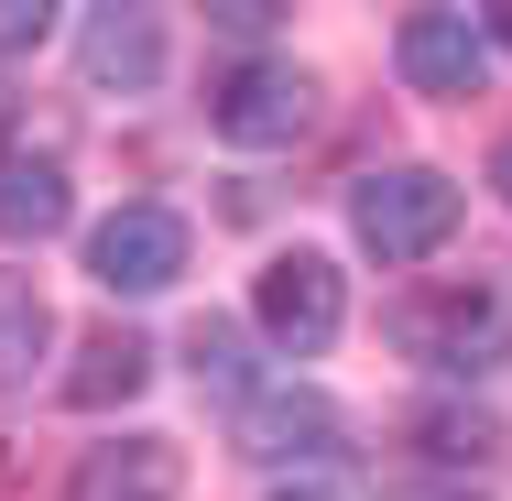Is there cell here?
Segmentation results:
<instances>
[{
    "label": "cell",
    "mask_w": 512,
    "mask_h": 501,
    "mask_svg": "<svg viewBox=\"0 0 512 501\" xmlns=\"http://www.w3.org/2000/svg\"><path fill=\"white\" fill-rule=\"evenodd\" d=\"M0 142H11V88H0Z\"/></svg>",
    "instance_id": "ffe728a7"
},
{
    "label": "cell",
    "mask_w": 512,
    "mask_h": 501,
    "mask_svg": "<svg viewBox=\"0 0 512 501\" xmlns=\"http://www.w3.org/2000/svg\"><path fill=\"white\" fill-rule=\"evenodd\" d=\"M88 273H99V295H164L186 273V218L153 207V197L109 207L99 229H88Z\"/></svg>",
    "instance_id": "5b68a950"
},
{
    "label": "cell",
    "mask_w": 512,
    "mask_h": 501,
    "mask_svg": "<svg viewBox=\"0 0 512 501\" xmlns=\"http://www.w3.org/2000/svg\"><path fill=\"white\" fill-rule=\"evenodd\" d=\"M338 403L327 393H251L240 403V458L251 469H295V480H316L327 458H338Z\"/></svg>",
    "instance_id": "52a82bcc"
},
{
    "label": "cell",
    "mask_w": 512,
    "mask_h": 501,
    "mask_svg": "<svg viewBox=\"0 0 512 501\" xmlns=\"http://www.w3.org/2000/svg\"><path fill=\"white\" fill-rule=\"evenodd\" d=\"M66 218H77V197L55 164H0V240H55Z\"/></svg>",
    "instance_id": "7c38bea8"
},
{
    "label": "cell",
    "mask_w": 512,
    "mask_h": 501,
    "mask_svg": "<svg viewBox=\"0 0 512 501\" xmlns=\"http://www.w3.org/2000/svg\"><path fill=\"white\" fill-rule=\"evenodd\" d=\"M77 77L109 88V99H142V88L164 77V22H153V11H120V0L88 11V22H77Z\"/></svg>",
    "instance_id": "ba28073f"
},
{
    "label": "cell",
    "mask_w": 512,
    "mask_h": 501,
    "mask_svg": "<svg viewBox=\"0 0 512 501\" xmlns=\"http://www.w3.org/2000/svg\"><path fill=\"white\" fill-rule=\"evenodd\" d=\"M251 327H262L284 360H316V349L349 327V284H338V262H327V251H284V262H262V284H251Z\"/></svg>",
    "instance_id": "277c9868"
},
{
    "label": "cell",
    "mask_w": 512,
    "mask_h": 501,
    "mask_svg": "<svg viewBox=\"0 0 512 501\" xmlns=\"http://www.w3.org/2000/svg\"><path fill=\"white\" fill-rule=\"evenodd\" d=\"M55 33V0H0V55H33Z\"/></svg>",
    "instance_id": "9a60e30c"
},
{
    "label": "cell",
    "mask_w": 512,
    "mask_h": 501,
    "mask_svg": "<svg viewBox=\"0 0 512 501\" xmlns=\"http://www.w3.org/2000/svg\"><path fill=\"white\" fill-rule=\"evenodd\" d=\"M153 382V338H131V327H99L88 349H77V371L55 382V393L77 403V414H109V403H131Z\"/></svg>",
    "instance_id": "30bf717a"
},
{
    "label": "cell",
    "mask_w": 512,
    "mask_h": 501,
    "mask_svg": "<svg viewBox=\"0 0 512 501\" xmlns=\"http://www.w3.org/2000/svg\"><path fill=\"white\" fill-rule=\"evenodd\" d=\"M393 338L404 360H425L436 382H491L512 360V295L491 273H458V284H425L414 305H393Z\"/></svg>",
    "instance_id": "6da1fadb"
},
{
    "label": "cell",
    "mask_w": 512,
    "mask_h": 501,
    "mask_svg": "<svg viewBox=\"0 0 512 501\" xmlns=\"http://www.w3.org/2000/svg\"><path fill=\"white\" fill-rule=\"evenodd\" d=\"M44 349H55V305L33 273H0V393H22L33 371H44Z\"/></svg>",
    "instance_id": "8fae6325"
},
{
    "label": "cell",
    "mask_w": 512,
    "mask_h": 501,
    "mask_svg": "<svg viewBox=\"0 0 512 501\" xmlns=\"http://www.w3.org/2000/svg\"><path fill=\"white\" fill-rule=\"evenodd\" d=\"M175 491H186V447L175 436H109L66 480V501H175Z\"/></svg>",
    "instance_id": "9c48e42d"
},
{
    "label": "cell",
    "mask_w": 512,
    "mask_h": 501,
    "mask_svg": "<svg viewBox=\"0 0 512 501\" xmlns=\"http://www.w3.org/2000/svg\"><path fill=\"white\" fill-rule=\"evenodd\" d=\"M218 33H240V44L273 33V0H218Z\"/></svg>",
    "instance_id": "2e32d148"
},
{
    "label": "cell",
    "mask_w": 512,
    "mask_h": 501,
    "mask_svg": "<svg viewBox=\"0 0 512 501\" xmlns=\"http://www.w3.org/2000/svg\"><path fill=\"white\" fill-rule=\"evenodd\" d=\"M393 77H404L414 99H480L491 22H469V11H404L393 22Z\"/></svg>",
    "instance_id": "8992f818"
},
{
    "label": "cell",
    "mask_w": 512,
    "mask_h": 501,
    "mask_svg": "<svg viewBox=\"0 0 512 501\" xmlns=\"http://www.w3.org/2000/svg\"><path fill=\"white\" fill-rule=\"evenodd\" d=\"M349 240H360L382 273H393V262H425V251L458 240V186H447L436 164H382V175L349 186Z\"/></svg>",
    "instance_id": "7a4b0ae2"
},
{
    "label": "cell",
    "mask_w": 512,
    "mask_h": 501,
    "mask_svg": "<svg viewBox=\"0 0 512 501\" xmlns=\"http://www.w3.org/2000/svg\"><path fill=\"white\" fill-rule=\"evenodd\" d=\"M491 44H512V0H502V11H491Z\"/></svg>",
    "instance_id": "d6986e66"
},
{
    "label": "cell",
    "mask_w": 512,
    "mask_h": 501,
    "mask_svg": "<svg viewBox=\"0 0 512 501\" xmlns=\"http://www.w3.org/2000/svg\"><path fill=\"white\" fill-rule=\"evenodd\" d=\"M414 447H425L436 469H480V458L502 447V425H491L480 403H425V414H414Z\"/></svg>",
    "instance_id": "4fadbf2b"
},
{
    "label": "cell",
    "mask_w": 512,
    "mask_h": 501,
    "mask_svg": "<svg viewBox=\"0 0 512 501\" xmlns=\"http://www.w3.org/2000/svg\"><path fill=\"white\" fill-rule=\"evenodd\" d=\"M251 338H240V316H207L197 338H186V371H197V393L218 403H251V360H240Z\"/></svg>",
    "instance_id": "5bb4252c"
},
{
    "label": "cell",
    "mask_w": 512,
    "mask_h": 501,
    "mask_svg": "<svg viewBox=\"0 0 512 501\" xmlns=\"http://www.w3.org/2000/svg\"><path fill=\"white\" fill-rule=\"evenodd\" d=\"M273 501H349L338 480H273Z\"/></svg>",
    "instance_id": "e0dca14e"
},
{
    "label": "cell",
    "mask_w": 512,
    "mask_h": 501,
    "mask_svg": "<svg viewBox=\"0 0 512 501\" xmlns=\"http://www.w3.org/2000/svg\"><path fill=\"white\" fill-rule=\"evenodd\" d=\"M491 186H502V207H512V142H502V153H491Z\"/></svg>",
    "instance_id": "ac0fdd59"
},
{
    "label": "cell",
    "mask_w": 512,
    "mask_h": 501,
    "mask_svg": "<svg viewBox=\"0 0 512 501\" xmlns=\"http://www.w3.org/2000/svg\"><path fill=\"white\" fill-rule=\"evenodd\" d=\"M207 131L240 142V153L306 142V131H316V77L295 66V55H240L229 77H207Z\"/></svg>",
    "instance_id": "3957f363"
}]
</instances>
